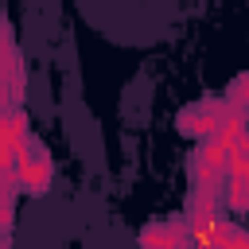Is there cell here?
<instances>
[{"label": "cell", "instance_id": "277c9868", "mask_svg": "<svg viewBox=\"0 0 249 249\" xmlns=\"http://www.w3.org/2000/svg\"><path fill=\"white\" fill-rule=\"evenodd\" d=\"M222 117H226V101H222V97H206V101H195V105H187V109L175 117V124H179V132H183V136L210 140V136L218 132Z\"/></svg>", "mask_w": 249, "mask_h": 249}, {"label": "cell", "instance_id": "9c48e42d", "mask_svg": "<svg viewBox=\"0 0 249 249\" xmlns=\"http://www.w3.org/2000/svg\"><path fill=\"white\" fill-rule=\"evenodd\" d=\"M222 101H230L233 109H241V113L249 117V74H237V78H233V82L226 86Z\"/></svg>", "mask_w": 249, "mask_h": 249}, {"label": "cell", "instance_id": "52a82bcc", "mask_svg": "<svg viewBox=\"0 0 249 249\" xmlns=\"http://www.w3.org/2000/svg\"><path fill=\"white\" fill-rule=\"evenodd\" d=\"M195 245H214V249H249V230H241L230 218H218Z\"/></svg>", "mask_w": 249, "mask_h": 249}, {"label": "cell", "instance_id": "6da1fadb", "mask_svg": "<svg viewBox=\"0 0 249 249\" xmlns=\"http://www.w3.org/2000/svg\"><path fill=\"white\" fill-rule=\"evenodd\" d=\"M51 183H54V160H51V152L31 136V140L16 152V191L39 198V195L51 191Z\"/></svg>", "mask_w": 249, "mask_h": 249}, {"label": "cell", "instance_id": "5b68a950", "mask_svg": "<svg viewBox=\"0 0 249 249\" xmlns=\"http://www.w3.org/2000/svg\"><path fill=\"white\" fill-rule=\"evenodd\" d=\"M218 218H222V198H218V191H195V187H191L187 214H183V226H187L191 241H198Z\"/></svg>", "mask_w": 249, "mask_h": 249}, {"label": "cell", "instance_id": "7a4b0ae2", "mask_svg": "<svg viewBox=\"0 0 249 249\" xmlns=\"http://www.w3.org/2000/svg\"><path fill=\"white\" fill-rule=\"evenodd\" d=\"M226 171H230V148L218 144L214 136L198 140V148L191 156V187L195 191H222Z\"/></svg>", "mask_w": 249, "mask_h": 249}, {"label": "cell", "instance_id": "8fae6325", "mask_svg": "<svg viewBox=\"0 0 249 249\" xmlns=\"http://www.w3.org/2000/svg\"><path fill=\"white\" fill-rule=\"evenodd\" d=\"M4 171H16V148L0 140V175H4Z\"/></svg>", "mask_w": 249, "mask_h": 249}, {"label": "cell", "instance_id": "7c38bea8", "mask_svg": "<svg viewBox=\"0 0 249 249\" xmlns=\"http://www.w3.org/2000/svg\"><path fill=\"white\" fill-rule=\"evenodd\" d=\"M0 249H8V233H0Z\"/></svg>", "mask_w": 249, "mask_h": 249}, {"label": "cell", "instance_id": "8992f818", "mask_svg": "<svg viewBox=\"0 0 249 249\" xmlns=\"http://www.w3.org/2000/svg\"><path fill=\"white\" fill-rule=\"evenodd\" d=\"M140 249H191V233L183 226V218H167V222H148L140 230Z\"/></svg>", "mask_w": 249, "mask_h": 249}, {"label": "cell", "instance_id": "ba28073f", "mask_svg": "<svg viewBox=\"0 0 249 249\" xmlns=\"http://www.w3.org/2000/svg\"><path fill=\"white\" fill-rule=\"evenodd\" d=\"M226 206L233 214H249V167L226 171Z\"/></svg>", "mask_w": 249, "mask_h": 249}, {"label": "cell", "instance_id": "30bf717a", "mask_svg": "<svg viewBox=\"0 0 249 249\" xmlns=\"http://www.w3.org/2000/svg\"><path fill=\"white\" fill-rule=\"evenodd\" d=\"M230 167H249V132L230 148Z\"/></svg>", "mask_w": 249, "mask_h": 249}, {"label": "cell", "instance_id": "3957f363", "mask_svg": "<svg viewBox=\"0 0 249 249\" xmlns=\"http://www.w3.org/2000/svg\"><path fill=\"white\" fill-rule=\"evenodd\" d=\"M19 97H23V62L12 27L0 19V105H19Z\"/></svg>", "mask_w": 249, "mask_h": 249}]
</instances>
